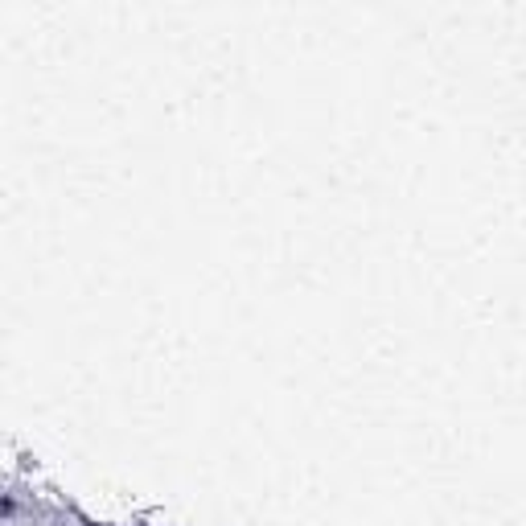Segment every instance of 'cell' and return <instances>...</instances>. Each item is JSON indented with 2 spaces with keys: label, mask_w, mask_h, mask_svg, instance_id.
<instances>
[]
</instances>
